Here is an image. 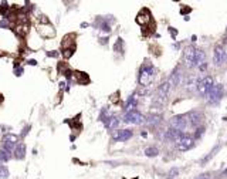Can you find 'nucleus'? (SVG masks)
Wrapping results in <instances>:
<instances>
[{"mask_svg":"<svg viewBox=\"0 0 227 179\" xmlns=\"http://www.w3.org/2000/svg\"><path fill=\"white\" fill-rule=\"evenodd\" d=\"M183 61L189 68H199L203 63H206V54L203 50L196 49L194 46H189L183 51Z\"/></svg>","mask_w":227,"mask_h":179,"instance_id":"f257e3e1","label":"nucleus"},{"mask_svg":"<svg viewBox=\"0 0 227 179\" xmlns=\"http://www.w3.org/2000/svg\"><path fill=\"white\" fill-rule=\"evenodd\" d=\"M155 77V67L150 63H145L142 64L141 70H139V75H138V83L142 87H148L150 84V81L154 80Z\"/></svg>","mask_w":227,"mask_h":179,"instance_id":"f03ea898","label":"nucleus"},{"mask_svg":"<svg viewBox=\"0 0 227 179\" xmlns=\"http://www.w3.org/2000/svg\"><path fill=\"white\" fill-rule=\"evenodd\" d=\"M169 94H170V84L169 81H163L159 87H158V91H156V97L154 100V108L155 107H162L163 104L168 102V98H169Z\"/></svg>","mask_w":227,"mask_h":179,"instance_id":"7ed1b4c3","label":"nucleus"},{"mask_svg":"<svg viewBox=\"0 0 227 179\" xmlns=\"http://www.w3.org/2000/svg\"><path fill=\"white\" fill-rule=\"evenodd\" d=\"M223 95H224L223 84H214V87L212 88V91L206 95V100H207V102H209L210 105H217L219 102L221 101Z\"/></svg>","mask_w":227,"mask_h":179,"instance_id":"20e7f679","label":"nucleus"},{"mask_svg":"<svg viewBox=\"0 0 227 179\" xmlns=\"http://www.w3.org/2000/svg\"><path fill=\"white\" fill-rule=\"evenodd\" d=\"M214 87V80H213L212 75H206V77L200 78L199 84H197V91H199L200 95L206 97L207 94L212 91V88Z\"/></svg>","mask_w":227,"mask_h":179,"instance_id":"39448f33","label":"nucleus"},{"mask_svg":"<svg viewBox=\"0 0 227 179\" xmlns=\"http://www.w3.org/2000/svg\"><path fill=\"white\" fill-rule=\"evenodd\" d=\"M226 61V49L223 44H216L213 50V64L216 67H220Z\"/></svg>","mask_w":227,"mask_h":179,"instance_id":"423d86ee","label":"nucleus"},{"mask_svg":"<svg viewBox=\"0 0 227 179\" xmlns=\"http://www.w3.org/2000/svg\"><path fill=\"white\" fill-rule=\"evenodd\" d=\"M175 144H176V148H178L180 152H186V151H190V149L194 146V138L183 134V135L180 136V139H179L178 142H175Z\"/></svg>","mask_w":227,"mask_h":179,"instance_id":"0eeeda50","label":"nucleus"},{"mask_svg":"<svg viewBox=\"0 0 227 179\" xmlns=\"http://www.w3.org/2000/svg\"><path fill=\"white\" fill-rule=\"evenodd\" d=\"M145 121H146V118L139 111H132V112H128V114L124 115V122L132 124V125H141Z\"/></svg>","mask_w":227,"mask_h":179,"instance_id":"6e6552de","label":"nucleus"},{"mask_svg":"<svg viewBox=\"0 0 227 179\" xmlns=\"http://www.w3.org/2000/svg\"><path fill=\"white\" fill-rule=\"evenodd\" d=\"M189 124V120H187V115H175V117L170 120V128H175L178 131H184Z\"/></svg>","mask_w":227,"mask_h":179,"instance_id":"1a4fd4ad","label":"nucleus"},{"mask_svg":"<svg viewBox=\"0 0 227 179\" xmlns=\"http://www.w3.org/2000/svg\"><path fill=\"white\" fill-rule=\"evenodd\" d=\"M169 84L173 87V88H178V87L182 85V81H183V73H182L180 67H176L173 70V73L169 77Z\"/></svg>","mask_w":227,"mask_h":179,"instance_id":"9d476101","label":"nucleus"},{"mask_svg":"<svg viewBox=\"0 0 227 179\" xmlns=\"http://www.w3.org/2000/svg\"><path fill=\"white\" fill-rule=\"evenodd\" d=\"M18 138L17 135H13V134H7V135L3 136V148L7 149V151H14L16 145L18 144Z\"/></svg>","mask_w":227,"mask_h":179,"instance_id":"9b49d317","label":"nucleus"},{"mask_svg":"<svg viewBox=\"0 0 227 179\" xmlns=\"http://www.w3.org/2000/svg\"><path fill=\"white\" fill-rule=\"evenodd\" d=\"M132 135H134V134H132L131 130H117V131H114L112 139L114 141H118V142H124V141L131 139Z\"/></svg>","mask_w":227,"mask_h":179,"instance_id":"f8f14e48","label":"nucleus"},{"mask_svg":"<svg viewBox=\"0 0 227 179\" xmlns=\"http://www.w3.org/2000/svg\"><path fill=\"white\" fill-rule=\"evenodd\" d=\"M182 135H183V132L175 130V128H169V130L166 131V134H165L166 139H170V141H175V142H178Z\"/></svg>","mask_w":227,"mask_h":179,"instance_id":"ddd939ff","label":"nucleus"},{"mask_svg":"<svg viewBox=\"0 0 227 179\" xmlns=\"http://www.w3.org/2000/svg\"><path fill=\"white\" fill-rule=\"evenodd\" d=\"M187 120L190 121V124L192 125H199L200 122H202V120H203V114L202 112H199V111H193V112H190V114H187Z\"/></svg>","mask_w":227,"mask_h":179,"instance_id":"4468645a","label":"nucleus"},{"mask_svg":"<svg viewBox=\"0 0 227 179\" xmlns=\"http://www.w3.org/2000/svg\"><path fill=\"white\" fill-rule=\"evenodd\" d=\"M136 105H138L136 97L135 95H131L128 98V101H126V104H125V114L132 112V111H136Z\"/></svg>","mask_w":227,"mask_h":179,"instance_id":"2eb2a0df","label":"nucleus"},{"mask_svg":"<svg viewBox=\"0 0 227 179\" xmlns=\"http://www.w3.org/2000/svg\"><path fill=\"white\" fill-rule=\"evenodd\" d=\"M26 156V145L23 142H18L14 148V158L16 159H23Z\"/></svg>","mask_w":227,"mask_h":179,"instance_id":"dca6fc26","label":"nucleus"},{"mask_svg":"<svg viewBox=\"0 0 227 179\" xmlns=\"http://www.w3.org/2000/svg\"><path fill=\"white\" fill-rule=\"evenodd\" d=\"M118 125H119V120H118V117H114V115H111V117L105 121V127H107L108 130H115Z\"/></svg>","mask_w":227,"mask_h":179,"instance_id":"f3484780","label":"nucleus"},{"mask_svg":"<svg viewBox=\"0 0 227 179\" xmlns=\"http://www.w3.org/2000/svg\"><path fill=\"white\" fill-rule=\"evenodd\" d=\"M220 148H221V145H220V144H219L217 146H214V148H213L212 151L209 152V155H207V156H204V158H203V159H202V164H203V165H204V164H207V162H209V161L212 159V158L214 156V155L217 154L219 151H220Z\"/></svg>","mask_w":227,"mask_h":179,"instance_id":"a211bd4d","label":"nucleus"},{"mask_svg":"<svg viewBox=\"0 0 227 179\" xmlns=\"http://www.w3.org/2000/svg\"><path fill=\"white\" fill-rule=\"evenodd\" d=\"M197 84H199V80L196 77H190L189 81L186 84V90L187 91H193V90H197Z\"/></svg>","mask_w":227,"mask_h":179,"instance_id":"6ab92c4d","label":"nucleus"},{"mask_svg":"<svg viewBox=\"0 0 227 179\" xmlns=\"http://www.w3.org/2000/svg\"><path fill=\"white\" fill-rule=\"evenodd\" d=\"M160 121H162V117L158 114H154V115H149V117H148L146 122L149 124V125H158V124H160Z\"/></svg>","mask_w":227,"mask_h":179,"instance_id":"aec40b11","label":"nucleus"},{"mask_svg":"<svg viewBox=\"0 0 227 179\" xmlns=\"http://www.w3.org/2000/svg\"><path fill=\"white\" fill-rule=\"evenodd\" d=\"M145 155H146V156H150V158L158 156V155H159V149H158L156 146H149V148L145 149Z\"/></svg>","mask_w":227,"mask_h":179,"instance_id":"412c9836","label":"nucleus"},{"mask_svg":"<svg viewBox=\"0 0 227 179\" xmlns=\"http://www.w3.org/2000/svg\"><path fill=\"white\" fill-rule=\"evenodd\" d=\"M10 158H12L10 151H7V149H4V148L0 151V161H2V162H7Z\"/></svg>","mask_w":227,"mask_h":179,"instance_id":"4be33fe9","label":"nucleus"},{"mask_svg":"<svg viewBox=\"0 0 227 179\" xmlns=\"http://www.w3.org/2000/svg\"><path fill=\"white\" fill-rule=\"evenodd\" d=\"M9 176V169L7 166H0V179H6Z\"/></svg>","mask_w":227,"mask_h":179,"instance_id":"5701e85b","label":"nucleus"},{"mask_svg":"<svg viewBox=\"0 0 227 179\" xmlns=\"http://www.w3.org/2000/svg\"><path fill=\"white\" fill-rule=\"evenodd\" d=\"M114 49H115V51H118V50L124 51V40L122 38H118L117 43H115V46H114Z\"/></svg>","mask_w":227,"mask_h":179,"instance_id":"b1692460","label":"nucleus"},{"mask_svg":"<svg viewBox=\"0 0 227 179\" xmlns=\"http://www.w3.org/2000/svg\"><path fill=\"white\" fill-rule=\"evenodd\" d=\"M203 132H204V127H199V128L196 130V132H194V138L199 139L200 136L203 135Z\"/></svg>","mask_w":227,"mask_h":179,"instance_id":"393cba45","label":"nucleus"},{"mask_svg":"<svg viewBox=\"0 0 227 179\" xmlns=\"http://www.w3.org/2000/svg\"><path fill=\"white\" fill-rule=\"evenodd\" d=\"M169 33L172 34V37H173V40L176 38V36H178V30H176L175 27H169Z\"/></svg>","mask_w":227,"mask_h":179,"instance_id":"a878e982","label":"nucleus"},{"mask_svg":"<svg viewBox=\"0 0 227 179\" xmlns=\"http://www.w3.org/2000/svg\"><path fill=\"white\" fill-rule=\"evenodd\" d=\"M196 179H210V173H202V175H199Z\"/></svg>","mask_w":227,"mask_h":179,"instance_id":"bb28decb","label":"nucleus"},{"mask_svg":"<svg viewBox=\"0 0 227 179\" xmlns=\"http://www.w3.org/2000/svg\"><path fill=\"white\" fill-rule=\"evenodd\" d=\"M199 70L200 71H206V70H207V63H203V64L199 67Z\"/></svg>","mask_w":227,"mask_h":179,"instance_id":"cd10ccee","label":"nucleus"},{"mask_svg":"<svg viewBox=\"0 0 227 179\" xmlns=\"http://www.w3.org/2000/svg\"><path fill=\"white\" fill-rule=\"evenodd\" d=\"M178 173H179V171H178V169H172L170 172H169V175H170V176H176Z\"/></svg>","mask_w":227,"mask_h":179,"instance_id":"c85d7f7f","label":"nucleus"},{"mask_svg":"<svg viewBox=\"0 0 227 179\" xmlns=\"http://www.w3.org/2000/svg\"><path fill=\"white\" fill-rule=\"evenodd\" d=\"M23 73V68H18V70H16V75H22Z\"/></svg>","mask_w":227,"mask_h":179,"instance_id":"c756f323","label":"nucleus"},{"mask_svg":"<svg viewBox=\"0 0 227 179\" xmlns=\"http://www.w3.org/2000/svg\"><path fill=\"white\" fill-rule=\"evenodd\" d=\"M189 12H190V7H186V9L180 10V13H189Z\"/></svg>","mask_w":227,"mask_h":179,"instance_id":"7c9ffc66","label":"nucleus"},{"mask_svg":"<svg viewBox=\"0 0 227 179\" xmlns=\"http://www.w3.org/2000/svg\"><path fill=\"white\" fill-rule=\"evenodd\" d=\"M48 56L50 57H57L58 56V53H48Z\"/></svg>","mask_w":227,"mask_h":179,"instance_id":"2f4dec72","label":"nucleus"},{"mask_svg":"<svg viewBox=\"0 0 227 179\" xmlns=\"http://www.w3.org/2000/svg\"><path fill=\"white\" fill-rule=\"evenodd\" d=\"M28 64H30V65H36L37 61H36V60H30V61H28Z\"/></svg>","mask_w":227,"mask_h":179,"instance_id":"473e14b6","label":"nucleus"},{"mask_svg":"<svg viewBox=\"0 0 227 179\" xmlns=\"http://www.w3.org/2000/svg\"><path fill=\"white\" fill-rule=\"evenodd\" d=\"M226 36H227V26H226Z\"/></svg>","mask_w":227,"mask_h":179,"instance_id":"72a5a7b5","label":"nucleus"},{"mask_svg":"<svg viewBox=\"0 0 227 179\" xmlns=\"http://www.w3.org/2000/svg\"><path fill=\"white\" fill-rule=\"evenodd\" d=\"M224 173H227V169H226V171H224Z\"/></svg>","mask_w":227,"mask_h":179,"instance_id":"f704fd0d","label":"nucleus"}]
</instances>
